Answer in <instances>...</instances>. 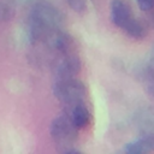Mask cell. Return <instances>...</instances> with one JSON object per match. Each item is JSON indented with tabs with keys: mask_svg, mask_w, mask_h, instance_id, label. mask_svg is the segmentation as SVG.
<instances>
[{
	"mask_svg": "<svg viewBox=\"0 0 154 154\" xmlns=\"http://www.w3.org/2000/svg\"><path fill=\"white\" fill-rule=\"evenodd\" d=\"M52 140L63 153H81L79 149L73 148L77 138V129L73 126L66 114L58 116L53 119L49 129Z\"/></svg>",
	"mask_w": 154,
	"mask_h": 154,
	"instance_id": "1",
	"label": "cell"
},
{
	"mask_svg": "<svg viewBox=\"0 0 154 154\" xmlns=\"http://www.w3.org/2000/svg\"><path fill=\"white\" fill-rule=\"evenodd\" d=\"M29 23L45 29H60L65 24V14L51 4L38 2L30 11Z\"/></svg>",
	"mask_w": 154,
	"mask_h": 154,
	"instance_id": "2",
	"label": "cell"
},
{
	"mask_svg": "<svg viewBox=\"0 0 154 154\" xmlns=\"http://www.w3.org/2000/svg\"><path fill=\"white\" fill-rule=\"evenodd\" d=\"M53 93L55 97L65 106L84 102L87 97V89L84 83L75 77L58 79L53 85Z\"/></svg>",
	"mask_w": 154,
	"mask_h": 154,
	"instance_id": "3",
	"label": "cell"
},
{
	"mask_svg": "<svg viewBox=\"0 0 154 154\" xmlns=\"http://www.w3.org/2000/svg\"><path fill=\"white\" fill-rule=\"evenodd\" d=\"M81 69L82 61L73 52L60 54V57H58L52 65L53 73L58 79L76 77L81 72Z\"/></svg>",
	"mask_w": 154,
	"mask_h": 154,
	"instance_id": "4",
	"label": "cell"
},
{
	"mask_svg": "<svg viewBox=\"0 0 154 154\" xmlns=\"http://www.w3.org/2000/svg\"><path fill=\"white\" fill-rule=\"evenodd\" d=\"M42 43H45L48 48L63 54V53H70L73 52V47H75V41L73 37L63 30V28L60 29H49L43 40Z\"/></svg>",
	"mask_w": 154,
	"mask_h": 154,
	"instance_id": "5",
	"label": "cell"
},
{
	"mask_svg": "<svg viewBox=\"0 0 154 154\" xmlns=\"http://www.w3.org/2000/svg\"><path fill=\"white\" fill-rule=\"evenodd\" d=\"M73 126L78 129H83L89 124L90 120V112L84 102H77L73 105L66 106V113H65Z\"/></svg>",
	"mask_w": 154,
	"mask_h": 154,
	"instance_id": "6",
	"label": "cell"
},
{
	"mask_svg": "<svg viewBox=\"0 0 154 154\" xmlns=\"http://www.w3.org/2000/svg\"><path fill=\"white\" fill-rule=\"evenodd\" d=\"M132 16L134 14L131 12L129 4L124 0L111 1V19L117 26L123 28Z\"/></svg>",
	"mask_w": 154,
	"mask_h": 154,
	"instance_id": "7",
	"label": "cell"
},
{
	"mask_svg": "<svg viewBox=\"0 0 154 154\" xmlns=\"http://www.w3.org/2000/svg\"><path fill=\"white\" fill-rule=\"evenodd\" d=\"M154 148V140L150 134L143 135L137 140L129 142L124 146V152L129 154H143L148 153Z\"/></svg>",
	"mask_w": 154,
	"mask_h": 154,
	"instance_id": "8",
	"label": "cell"
},
{
	"mask_svg": "<svg viewBox=\"0 0 154 154\" xmlns=\"http://www.w3.org/2000/svg\"><path fill=\"white\" fill-rule=\"evenodd\" d=\"M122 29L134 38H143L144 36H147L149 28L144 20L132 16Z\"/></svg>",
	"mask_w": 154,
	"mask_h": 154,
	"instance_id": "9",
	"label": "cell"
},
{
	"mask_svg": "<svg viewBox=\"0 0 154 154\" xmlns=\"http://www.w3.org/2000/svg\"><path fill=\"white\" fill-rule=\"evenodd\" d=\"M13 14H14L13 8L10 5L0 1V23H5V22L11 20Z\"/></svg>",
	"mask_w": 154,
	"mask_h": 154,
	"instance_id": "10",
	"label": "cell"
},
{
	"mask_svg": "<svg viewBox=\"0 0 154 154\" xmlns=\"http://www.w3.org/2000/svg\"><path fill=\"white\" fill-rule=\"evenodd\" d=\"M69 6L71 7V10H73L77 13H82L87 10V0H66Z\"/></svg>",
	"mask_w": 154,
	"mask_h": 154,
	"instance_id": "11",
	"label": "cell"
},
{
	"mask_svg": "<svg viewBox=\"0 0 154 154\" xmlns=\"http://www.w3.org/2000/svg\"><path fill=\"white\" fill-rule=\"evenodd\" d=\"M136 2L142 11H150L153 8V0H136Z\"/></svg>",
	"mask_w": 154,
	"mask_h": 154,
	"instance_id": "12",
	"label": "cell"
}]
</instances>
